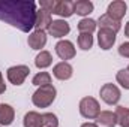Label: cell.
<instances>
[{"label": "cell", "instance_id": "21", "mask_svg": "<svg viewBox=\"0 0 129 127\" xmlns=\"http://www.w3.org/2000/svg\"><path fill=\"white\" fill-rule=\"evenodd\" d=\"M23 124H24V127H39V124H41V114L33 112V111L27 112L24 115Z\"/></svg>", "mask_w": 129, "mask_h": 127}, {"label": "cell", "instance_id": "14", "mask_svg": "<svg viewBox=\"0 0 129 127\" xmlns=\"http://www.w3.org/2000/svg\"><path fill=\"white\" fill-rule=\"evenodd\" d=\"M53 14H56V15H59L62 18H69L71 15H74V2H69V0L57 2Z\"/></svg>", "mask_w": 129, "mask_h": 127}, {"label": "cell", "instance_id": "3", "mask_svg": "<svg viewBox=\"0 0 129 127\" xmlns=\"http://www.w3.org/2000/svg\"><path fill=\"white\" fill-rule=\"evenodd\" d=\"M80 114L84 118H89V120L98 118V115L101 114V108H99L98 100L93 99V97L81 99V102H80Z\"/></svg>", "mask_w": 129, "mask_h": 127}, {"label": "cell", "instance_id": "15", "mask_svg": "<svg viewBox=\"0 0 129 127\" xmlns=\"http://www.w3.org/2000/svg\"><path fill=\"white\" fill-rule=\"evenodd\" d=\"M27 43H29V46H30L32 49H41V48H44L45 43H47V34H45V32H42V30H35V32L29 36Z\"/></svg>", "mask_w": 129, "mask_h": 127}, {"label": "cell", "instance_id": "17", "mask_svg": "<svg viewBox=\"0 0 129 127\" xmlns=\"http://www.w3.org/2000/svg\"><path fill=\"white\" fill-rule=\"evenodd\" d=\"M93 9H95V6L90 0H77V2H74V14H77V15L86 17V15L92 14Z\"/></svg>", "mask_w": 129, "mask_h": 127}, {"label": "cell", "instance_id": "25", "mask_svg": "<svg viewBox=\"0 0 129 127\" xmlns=\"http://www.w3.org/2000/svg\"><path fill=\"white\" fill-rule=\"evenodd\" d=\"M116 79H117V82H119L125 90H129V70L128 69L119 70L117 75H116Z\"/></svg>", "mask_w": 129, "mask_h": 127}, {"label": "cell", "instance_id": "4", "mask_svg": "<svg viewBox=\"0 0 129 127\" xmlns=\"http://www.w3.org/2000/svg\"><path fill=\"white\" fill-rule=\"evenodd\" d=\"M29 73H30L29 66H26V64H18V66L9 67L8 72H6V76H8V79H9L11 84H14V85H21V84L26 81V78L29 76Z\"/></svg>", "mask_w": 129, "mask_h": 127}, {"label": "cell", "instance_id": "20", "mask_svg": "<svg viewBox=\"0 0 129 127\" xmlns=\"http://www.w3.org/2000/svg\"><path fill=\"white\" fill-rule=\"evenodd\" d=\"M114 114L117 117V124H120V127H129V109L128 108L117 106Z\"/></svg>", "mask_w": 129, "mask_h": 127}, {"label": "cell", "instance_id": "26", "mask_svg": "<svg viewBox=\"0 0 129 127\" xmlns=\"http://www.w3.org/2000/svg\"><path fill=\"white\" fill-rule=\"evenodd\" d=\"M56 0H41V9H44V11H47V12H50V14H53V11H54V8H56Z\"/></svg>", "mask_w": 129, "mask_h": 127}, {"label": "cell", "instance_id": "30", "mask_svg": "<svg viewBox=\"0 0 129 127\" xmlns=\"http://www.w3.org/2000/svg\"><path fill=\"white\" fill-rule=\"evenodd\" d=\"M125 36L129 37V23H126V26H125Z\"/></svg>", "mask_w": 129, "mask_h": 127}, {"label": "cell", "instance_id": "19", "mask_svg": "<svg viewBox=\"0 0 129 127\" xmlns=\"http://www.w3.org/2000/svg\"><path fill=\"white\" fill-rule=\"evenodd\" d=\"M98 24L95 20H92V18H83L80 23H78V30L80 33H89V34H92V33L96 30Z\"/></svg>", "mask_w": 129, "mask_h": 127}, {"label": "cell", "instance_id": "7", "mask_svg": "<svg viewBox=\"0 0 129 127\" xmlns=\"http://www.w3.org/2000/svg\"><path fill=\"white\" fill-rule=\"evenodd\" d=\"M126 3L123 2V0H116V2H111L110 5H108V9H107V15H110L111 18H114V20H117V21H120L123 17H125V14H126Z\"/></svg>", "mask_w": 129, "mask_h": 127}, {"label": "cell", "instance_id": "1", "mask_svg": "<svg viewBox=\"0 0 129 127\" xmlns=\"http://www.w3.org/2000/svg\"><path fill=\"white\" fill-rule=\"evenodd\" d=\"M36 3L26 0H0V21L29 33L35 27Z\"/></svg>", "mask_w": 129, "mask_h": 127}, {"label": "cell", "instance_id": "10", "mask_svg": "<svg viewBox=\"0 0 129 127\" xmlns=\"http://www.w3.org/2000/svg\"><path fill=\"white\" fill-rule=\"evenodd\" d=\"M69 30H71V27L64 20H54L48 29V32L53 37H63L69 33Z\"/></svg>", "mask_w": 129, "mask_h": 127}, {"label": "cell", "instance_id": "31", "mask_svg": "<svg viewBox=\"0 0 129 127\" xmlns=\"http://www.w3.org/2000/svg\"><path fill=\"white\" fill-rule=\"evenodd\" d=\"M128 70H129V66H128Z\"/></svg>", "mask_w": 129, "mask_h": 127}, {"label": "cell", "instance_id": "11", "mask_svg": "<svg viewBox=\"0 0 129 127\" xmlns=\"http://www.w3.org/2000/svg\"><path fill=\"white\" fill-rule=\"evenodd\" d=\"M72 73H74L72 66L69 63H66V61H60V63H57L53 67V75H54L57 79H60V81L69 79V78L72 76Z\"/></svg>", "mask_w": 129, "mask_h": 127}, {"label": "cell", "instance_id": "6", "mask_svg": "<svg viewBox=\"0 0 129 127\" xmlns=\"http://www.w3.org/2000/svg\"><path fill=\"white\" fill-rule=\"evenodd\" d=\"M56 54L62 60H71L75 57L77 51H75V46L71 40H60L56 43Z\"/></svg>", "mask_w": 129, "mask_h": 127}, {"label": "cell", "instance_id": "27", "mask_svg": "<svg viewBox=\"0 0 129 127\" xmlns=\"http://www.w3.org/2000/svg\"><path fill=\"white\" fill-rule=\"evenodd\" d=\"M119 54L125 58H129V42H125L119 46Z\"/></svg>", "mask_w": 129, "mask_h": 127}, {"label": "cell", "instance_id": "22", "mask_svg": "<svg viewBox=\"0 0 129 127\" xmlns=\"http://www.w3.org/2000/svg\"><path fill=\"white\" fill-rule=\"evenodd\" d=\"M33 84L36 87H45V85H51V75L48 72H39L38 75L33 76Z\"/></svg>", "mask_w": 129, "mask_h": 127}, {"label": "cell", "instance_id": "23", "mask_svg": "<svg viewBox=\"0 0 129 127\" xmlns=\"http://www.w3.org/2000/svg\"><path fill=\"white\" fill-rule=\"evenodd\" d=\"M39 127H59V120L54 114L47 112L41 115V124Z\"/></svg>", "mask_w": 129, "mask_h": 127}, {"label": "cell", "instance_id": "9", "mask_svg": "<svg viewBox=\"0 0 129 127\" xmlns=\"http://www.w3.org/2000/svg\"><path fill=\"white\" fill-rule=\"evenodd\" d=\"M96 24L99 26V30H110V32H114V33H117L120 30V27H122V23H120V21L111 18V17L107 15V14L102 15V17L98 20Z\"/></svg>", "mask_w": 129, "mask_h": 127}, {"label": "cell", "instance_id": "29", "mask_svg": "<svg viewBox=\"0 0 129 127\" xmlns=\"http://www.w3.org/2000/svg\"><path fill=\"white\" fill-rule=\"evenodd\" d=\"M81 127H98V126L95 124V123H84Z\"/></svg>", "mask_w": 129, "mask_h": 127}, {"label": "cell", "instance_id": "18", "mask_svg": "<svg viewBox=\"0 0 129 127\" xmlns=\"http://www.w3.org/2000/svg\"><path fill=\"white\" fill-rule=\"evenodd\" d=\"M51 63H53V57L48 51H41L35 58V64L38 69H45V67L51 66Z\"/></svg>", "mask_w": 129, "mask_h": 127}, {"label": "cell", "instance_id": "24", "mask_svg": "<svg viewBox=\"0 0 129 127\" xmlns=\"http://www.w3.org/2000/svg\"><path fill=\"white\" fill-rule=\"evenodd\" d=\"M78 46L83 51H89L93 46V36L89 33H80L78 36Z\"/></svg>", "mask_w": 129, "mask_h": 127}, {"label": "cell", "instance_id": "28", "mask_svg": "<svg viewBox=\"0 0 129 127\" xmlns=\"http://www.w3.org/2000/svg\"><path fill=\"white\" fill-rule=\"evenodd\" d=\"M6 91V84L3 81V76H2V72H0V94H3Z\"/></svg>", "mask_w": 129, "mask_h": 127}, {"label": "cell", "instance_id": "2", "mask_svg": "<svg viewBox=\"0 0 129 127\" xmlns=\"http://www.w3.org/2000/svg\"><path fill=\"white\" fill-rule=\"evenodd\" d=\"M57 91L54 88V85H45V87H39L32 96V102L35 106L38 108H48L54 100H56Z\"/></svg>", "mask_w": 129, "mask_h": 127}, {"label": "cell", "instance_id": "13", "mask_svg": "<svg viewBox=\"0 0 129 127\" xmlns=\"http://www.w3.org/2000/svg\"><path fill=\"white\" fill-rule=\"evenodd\" d=\"M117 124V117L111 111H101V114L96 118L98 127H116Z\"/></svg>", "mask_w": 129, "mask_h": 127}, {"label": "cell", "instance_id": "12", "mask_svg": "<svg viewBox=\"0 0 129 127\" xmlns=\"http://www.w3.org/2000/svg\"><path fill=\"white\" fill-rule=\"evenodd\" d=\"M116 42V33L114 32H110V30H99L98 33V43L102 49H110L113 48Z\"/></svg>", "mask_w": 129, "mask_h": 127}, {"label": "cell", "instance_id": "8", "mask_svg": "<svg viewBox=\"0 0 129 127\" xmlns=\"http://www.w3.org/2000/svg\"><path fill=\"white\" fill-rule=\"evenodd\" d=\"M51 23H53V20H51V14L50 12H47L44 9L36 11V20H35V29L36 30L45 32V30L50 29Z\"/></svg>", "mask_w": 129, "mask_h": 127}, {"label": "cell", "instance_id": "16", "mask_svg": "<svg viewBox=\"0 0 129 127\" xmlns=\"http://www.w3.org/2000/svg\"><path fill=\"white\" fill-rule=\"evenodd\" d=\"M15 117V111L11 105L2 103L0 105V124L2 126H11Z\"/></svg>", "mask_w": 129, "mask_h": 127}, {"label": "cell", "instance_id": "5", "mask_svg": "<svg viewBox=\"0 0 129 127\" xmlns=\"http://www.w3.org/2000/svg\"><path fill=\"white\" fill-rule=\"evenodd\" d=\"M101 99L108 105H117L120 100V90L114 84H104L101 87Z\"/></svg>", "mask_w": 129, "mask_h": 127}]
</instances>
